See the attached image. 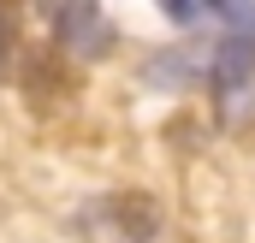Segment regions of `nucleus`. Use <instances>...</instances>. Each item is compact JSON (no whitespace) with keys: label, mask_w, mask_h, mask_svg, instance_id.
<instances>
[{"label":"nucleus","mask_w":255,"mask_h":243,"mask_svg":"<svg viewBox=\"0 0 255 243\" xmlns=\"http://www.w3.org/2000/svg\"><path fill=\"white\" fill-rule=\"evenodd\" d=\"M83 238L89 243H166V226L154 214L148 196L136 190H113V196H95L83 214H77Z\"/></svg>","instance_id":"nucleus-1"},{"label":"nucleus","mask_w":255,"mask_h":243,"mask_svg":"<svg viewBox=\"0 0 255 243\" xmlns=\"http://www.w3.org/2000/svg\"><path fill=\"white\" fill-rule=\"evenodd\" d=\"M208 83H214L220 119L226 124H250V113H255V42L250 36H220L214 42Z\"/></svg>","instance_id":"nucleus-2"},{"label":"nucleus","mask_w":255,"mask_h":243,"mask_svg":"<svg viewBox=\"0 0 255 243\" xmlns=\"http://www.w3.org/2000/svg\"><path fill=\"white\" fill-rule=\"evenodd\" d=\"M48 24H54V42H60L65 54H77V60H101V54L113 48V24H107V12L89 6V0H65V6H54Z\"/></svg>","instance_id":"nucleus-3"},{"label":"nucleus","mask_w":255,"mask_h":243,"mask_svg":"<svg viewBox=\"0 0 255 243\" xmlns=\"http://www.w3.org/2000/svg\"><path fill=\"white\" fill-rule=\"evenodd\" d=\"M12 60V24H6V12H0V65Z\"/></svg>","instance_id":"nucleus-4"}]
</instances>
